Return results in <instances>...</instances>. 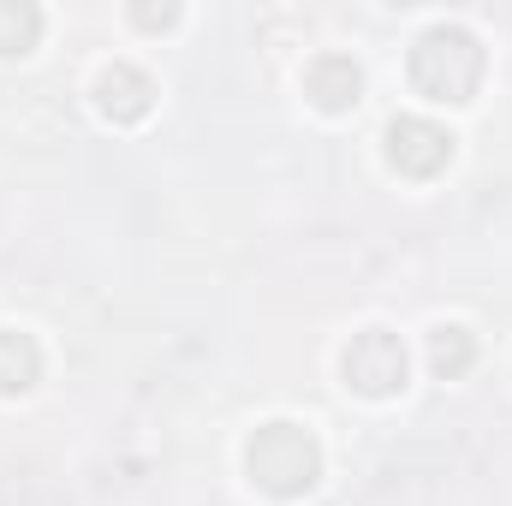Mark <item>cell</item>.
I'll use <instances>...</instances> for the list:
<instances>
[{"instance_id": "obj_4", "label": "cell", "mask_w": 512, "mask_h": 506, "mask_svg": "<svg viewBox=\"0 0 512 506\" xmlns=\"http://www.w3.org/2000/svg\"><path fill=\"white\" fill-rule=\"evenodd\" d=\"M387 161L411 179H429L453 161V131L435 126V120H393L387 131Z\"/></svg>"}, {"instance_id": "obj_5", "label": "cell", "mask_w": 512, "mask_h": 506, "mask_svg": "<svg viewBox=\"0 0 512 506\" xmlns=\"http://www.w3.org/2000/svg\"><path fill=\"white\" fill-rule=\"evenodd\" d=\"M358 90H364V78H358V60H352V54H316V60L304 66V96H310L322 114H346V108L358 102Z\"/></svg>"}, {"instance_id": "obj_6", "label": "cell", "mask_w": 512, "mask_h": 506, "mask_svg": "<svg viewBox=\"0 0 512 506\" xmlns=\"http://www.w3.org/2000/svg\"><path fill=\"white\" fill-rule=\"evenodd\" d=\"M149 96H155L149 78H143L137 66H126V60L96 78V102H102L108 120H143V114H149Z\"/></svg>"}, {"instance_id": "obj_2", "label": "cell", "mask_w": 512, "mask_h": 506, "mask_svg": "<svg viewBox=\"0 0 512 506\" xmlns=\"http://www.w3.org/2000/svg\"><path fill=\"white\" fill-rule=\"evenodd\" d=\"M411 84L429 102H471L483 84V48L465 24H429L411 48Z\"/></svg>"}, {"instance_id": "obj_7", "label": "cell", "mask_w": 512, "mask_h": 506, "mask_svg": "<svg viewBox=\"0 0 512 506\" xmlns=\"http://www.w3.org/2000/svg\"><path fill=\"white\" fill-rule=\"evenodd\" d=\"M42 376V346L18 328H0V393H24Z\"/></svg>"}, {"instance_id": "obj_9", "label": "cell", "mask_w": 512, "mask_h": 506, "mask_svg": "<svg viewBox=\"0 0 512 506\" xmlns=\"http://www.w3.org/2000/svg\"><path fill=\"white\" fill-rule=\"evenodd\" d=\"M42 30V12L36 6H0V54H24Z\"/></svg>"}, {"instance_id": "obj_8", "label": "cell", "mask_w": 512, "mask_h": 506, "mask_svg": "<svg viewBox=\"0 0 512 506\" xmlns=\"http://www.w3.org/2000/svg\"><path fill=\"white\" fill-rule=\"evenodd\" d=\"M429 364H435V376L459 381L471 364H477V346H471V334H465V328H435V334H429Z\"/></svg>"}, {"instance_id": "obj_3", "label": "cell", "mask_w": 512, "mask_h": 506, "mask_svg": "<svg viewBox=\"0 0 512 506\" xmlns=\"http://www.w3.org/2000/svg\"><path fill=\"white\" fill-rule=\"evenodd\" d=\"M340 370H346V387H358V393H370V399H387V393L405 387L411 358H405L399 334H387V328H364V334L346 346Z\"/></svg>"}, {"instance_id": "obj_1", "label": "cell", "mask_w": 512, "mask_h": 506, "mask_svg": "<svg viewBox=\"0 0 512 506\" xmlns=\"http://www.w3.org/2000/svg\"><path fill=\"white\" fill-rule=\"evenodd\" d=\"M245 471H251V483L262 495L298 501L322 477V447L304 423H262L251 435V447H245Z\"/></svg>"}]
</instances>
